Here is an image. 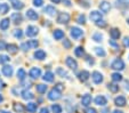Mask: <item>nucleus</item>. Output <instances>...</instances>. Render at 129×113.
I'll return each instance as SVG.
<instances>
[{"label": "nucleus", "instance_id": "nucleus-1", "mask_svg": "<svg viewBox=\"0 0 129 113\" xmlns=\"http://www.w3.org/2000/svg\"><path fill=\"white\" fill-rule=\"evenodd\" d=\"M124 62L122 61L121 58H117V59H114V61L111 63V69L112 70H115V71H122V70L124 69Z\"/></svg>", "mask_w": 129, "mask_h": 113}, {"label": "nucleus", "instance_id": "nucleus-2", "mask_svg": "<svg viewBox=\"0 0 129 113\" xmlns=\"http://www.w3.org/2000/svg\"><path fill=\"white\" fill-rule=\"evenodd\" d=\"M70 34H71V37H72L74 40H78V39H80V38L83 35V31L80 29V27H78V26H73L72 29H71Z\"/></svg>", "mask_w": 129, "mask_h": 113}, {"label": "nucleus", "instance_id": "nucleus-3", "mask_svg": "<svg viewBox=\"0 0 129 113\" xmlns=\"http://www.w3.org/2000/svg\"><path fill=\"white\" fill-rule=\"evenodd\" d=\"M70 22V15L65 12H61L57 16V23L59 24H68Z\"/></svg>", "mask_w": 129, "mask_h": 113}, {"label": "nucleus", "instance_id": "nucleus-4", "mask_svg": "<svg viewBox=\"0 0 129 113\" xmlns=\"http://www.w3.org/2000/svg\"><path fill=\"white\" fill-rule=\"evenodd\" d=\"M91 79H93V81L95 85H101L103 82V80H104V77H103V74L101 72L94 71L91 73Z\"/></svg>", "mask_w": 129, "mask_h": 113}, {"label": "nucleus", "instance_id": "nucleus-5", "mask_svg": "<svg viewBox=\"0 0 129 113\" xmlns=\"http://www.w3.org/2000/svg\"><path fill=\"white\" fill-rule=\"evenodd\" d=\"M61 97H62V93L58 90H56L55 88L51 89L48 94V99H50V101H58Z\"/></svg>", "mask_w": 129, "mask_h": 113}, {"label": "nucleus", "instance_id": "nucleus-6", "mask_svg": "<svg viewBox=\"0 0 129 113\" xmlns=\"http://www.w3.org/2000/svg\"><path fill=\"white\" fill-rule=\"evenodd\" d=\"M39 33V29L37 26H34V25H29V26L26 27V31H25V34L27 35V37H36L37 34Z\"/></svg>", "mask_w": 129, "mask_h": 113}, {"label": "nucleus", "instance_id": "nucleus-7", "mask_svg": "<svg viewBox=\"0 0 129 113\" xmlns=\"http://www.w3.org/2000/svg\"><path fill=\"white\" fill-rule=\"evenodd\" d=\"M65 63H66V66L69 67V69H71V70H77L78 69V63H77V61L73 57H66V59H65Z\"/></svg>", "mask_w": 129, "mask_h": 113}, {"label": "nucleus", "instance_id": "nucleus-8", "mask_svg": "<svg viewBox=\"0 0 129 113\" xmlns=\"http://www.w3.org/2000/svg\"><path fill=\"white\" fill-rule=\"evenodd\" d=\"M100 9L102 13H104V14H107V13L110 12V9H111V4L109 3V1H101L100 3Z\"/></svg>", "mask_w": 129, "mask_h": 113}, {"label": "nucleus", "instance_id": "nucleus-9", "mask_svg": "<svg viewBox=\"0 0 129 113\" xmlns=\"http://www.w3.org/2000/svg\"><path fill=\"white\" fill-rule=\"evenodd\" d=\"M89 17H90V20L93 21L94 23H96V22H98V21L103 20V15L101 14L100 12H97V10H93V12L90 13Z\"/></svg>", "mask_w": 129, "mask_h": 113}, {"label": "nucleus", "instance_id": "nucleus-10", "mask_svg": "<svg viewBox=\"0 0 129 113\" xmlns=\"http://www.w3.org/2000/svg\"><path fill=\"white\" fill-rule=\"evenodd\" d=\"M95 104L96 105H98V106H106V104H107V99H106V97L105 96H103V95H98V96H96V98H95Z\"/></svg>", "mask_w": 129, "mask_h": 113}, {"label": "nucleus", "instance_id": "nucleus-11", "mask_svg": "<svg viewBox=\"0 0 129 113\" xmlns=\"http://www.w3.org/2000/svg\"><path fill=\"white\" fill-rule=\"evenodd\" d=\"M1 72H3V74L5 77L10 78L13 76V73H14V70H13V66H10V65H4L3 69H1Z\"/></svg>", "mask_w": 129, "mask_h": 113}, {"label": "nucleus", "instance_id": "nucleus-12", "mask_svg": "<svg viewBox=\"0 0 129 113\" xmlns=\"http://www.w3.org/2000/svg\"><path fill=\"white\" fill-rule=\"evenodd\" d=\"M29 76L31 77L32 79H38L39 77H41V70H40L39 67H36V66L32 67L29 72Z\"/></svg>", "mask_w": 129, "mask_h": 113}, {"label": "nucleus", "instance_id": "nucleus-13", "mask_svg": "<svg viewBox=\"0 0 129 113\" xmlns=\"http://www.w3.org/2000/svg\"><path fill=\"white\" fill-rule=\"evenodd\" d=\"M91 96L89 95V94H85V95L81 97V105L82 106H86V107H88V106L91 104Z\"/></svg>", "mask_w": 129, "mask_h": 113}, {"label": "nucleus", "instance_id": "nucleus-14", "mask_svg": "<svg viewBox=\"0 0 129 113\" xmlns=\"http://www.w3.org/2000/svg\"><path fill=\"white\" fill-rule=\"evenodd\" d=\"M114 104L117 106H119V107H123V106L127 104L126 97H124V96H118V97H115L114 98Z\"/></svg>", "mask_w": 129, "mask_h": 113}, {"label": "nucleus", "instance_id": "nucleus-15", "mask_svg": "<svg viewBox=\"0 0 129 113\" xmlns=\"http://www.w3.org/2000/svg\"><path fill=\"white\" fill-rule=\"evenodd\" d=\"M9 3L12 4L13 8L16 10H21L24 8V4H23L21 0H9Z\"/></svg>", "mask_w": 129, "mask_h": 113}, {"label": "nucleus", "instance_id": "nucleus-16", "mask_svg": "<svg viewBox=\"0 0 129 113\" xmlns=\"http://www.w3.org/2000/svg\"><path fill=\"white\" fill-rule=\"evenodd\" d=\"M26 17L29 18V20H31V21H37L38 18H39V15H38V13H37L36 10H33V9H27V12H26Z\"/></svg>", "mask_w": 129, "mask_h": 113}, {"label": "nucleus", "instance_id": "nucleus-17", "mask_svg": "<svg viewBox=\"0 0 129 113\" xmlns=\"http://www.w3.org/2000/svg\"><path fill=\"white\" fill-rule=\"evenodd\" d=\"M90 77V73L88 71H86V70H82V71H80V73L78 74V78L79 80H80L81 82H86L89 79Z\"/></svg>", "mask_w": 129, "mask_h": 113}, {"label": "nucleus", "instance_id": "nucleus-18", "mask_svg": "<svg viewBox=\"0 0 129 113\" xmlns=\"http://www.w3.org/2000/svg\"><path fill=\"white\" fill-rule=\"evenodd\" d=\"M10 20H12V22H14L15 24H20V23H22L23 17L20 13H14V14H12V16H10Z\"/></svg>", "mask_w": 129, "mask_h": 113}, {"label": "nucleus", "instance_id": "nucleus-19", "mask_svg": "<svg viewBox=\"0 0 129 113\" xmlns=\"http://www.w3.org/2000/svg\"><path fill=\"white\" fill-rule=\"evenodd\" d=\"M33 56H34V58L38 59V61H42V59L46 58V52H45V50H42V49H38V50H36V52H34Z\"/></svg>", "mask_w": 129, "mask_h": 113}, {"label": "nucleus", "instance_id": "nucleus-20", "mask_svg": "<svg viewBox=\"0 0 129 113\" xmlns=\"http://www.w3.org/2000/svg\"><path fill=\"white\" fill-rule=\"evenodd\" d=\"M6 50H8V52H9V54L15 55V54H17V53H18V46H17V45H15V44H8Z\"/></svg>", "mask_w": 129, "mask_h": 113}, {"label": "nucleus", "instance_id": "nucleus-21", "mask_svg": "<svg viewBox=\"0 0 129 113\" xmlns=\"http://www.w3.org/2000/svg\"><path fill=\"white\" fill-rule=\"evenodd\" d=\"M42 79H44V81H46V82H53L54 79H55V74L51 71H47L46 73L44 74Z\"/></svg>", "mask_w": 129, "mask_h": 113}, {"label": "nucleus", "instance_id": "nucleus-22", "mask_svg": "<svg viewBox=\"0 0 129 113\" xmlns=\"http://www.w3.org/2000/svg\"><path fill=\"white\" fill-rule=\"evenodd\" d=\"M21 96H22V98L25 99V101H30V99H32L34 97L33 93H31L30 90H27V89H25V90H23L22 93H21Z\"/></svg>", "mask_w": 129, "mask_h": 113}, {"label": "nucleus", "instance_id": "nucleus-23", "mask_svg": "<svg viewBox=\"0 0 129 113\" xmlns=\"http://www.w3.org/2000/svg\"><path fill=\"white\" fill-rule=\"evenodd\" d=\"M110 35H111V38H112L113 40H118L120 37H121V33H120L119 29L113 27V29L110 30Z\"/></svg>", "mask_w": 129, "mask_h": 113}, {"label": "nucleus", "instance_id": "nucleus-24", "mask_svg": "<svg viewBox=\"0 0 129 113\" xmlns=\"http://www.w3.org/2000/svg\"><path fill=\"white\" fill-rule=\"evenodd\" d=\"M25 108H26V111L29 113H36L37 108H38V104L33 103V102H30V103H27V105H26Z\"/></svg>", "mask_w": 129, "mask_h": 113}, {"label": "nucleus", "instance_id": "nucleus-25", "mask_svg": "<svg viewBox=\"0 0 129 113\" xmlns=\"http://www.w3.org/2000/svg\"><path fill=\"white\" fill-rule=\"evenodd\" d=\"M44 13L49 16H54V15L56 14V8L54 7V6H46L44 8Z\"/></svg>", "mask_w": 129, "mask_h": 113}, {"label": "nucleus", "instance_id": "nucleus-26", "mask_svg": "<svg viewBox=\"0 0 129 113\" xmlns=\"http://www.w3.org/2000/svg\"><path fill=\"white\" fill-rule=\"evenodd\" d=\"M9 25H10L9 18H4V20L0 22V30H3V31H6L7 29H9Z\"/></svg>", "mask_w": 129, "mask_h": 113}, {"label": "nucleus", "instance_id": "nucleus-27", "mask_svg": "<svg viewBox=\"0 0 129 113\" xmlns=\"http://www.w3.org/2000/svg\"><path fill=\"white\" fill-rule=\"evenodd\" d=\"M13 108H14V111L16 113H24L25 111V107L21 103H14L13 104Z\"/></svg>", "mask_w": 129, "mask_h": 113}, {"label": "nucleus", "instance_id": "nucleus-28", "mask_svg": "<svg viewBox=\"0 0 129 113\" xmlns=\"http://www.w3.org/2000/svg\"><path fill=\"white\" fill-rule=\"evenodd\" d=\"M53 37L55 38V40H61L64 38V31H62V30L57 29L55 30V31L53 32Z\"/></svg>", "mask_w": 129, "mask_h": 113}, {"label": "nucleus", "instance_id": "nucleus-29", "mask_svg": "<svg viewBox=\"0 0 129 113\" xmlns=\"http://www.w3.org/2000/svg\"><path fill=\"white\" fill-rule=\"evenodd\" d=\"M17 78H18V80H21V81H23V80H25V78H26V72H25L24 69H18L17 70Z\"/></svg>", "mask_w": 129, "mask_h": 113}, {"label": "nucleus", "instance_id": "nucleus-30", "mask_svg": "<svg viewBox=\"0 0 129 113\" xmlns=\"http://www.w3.org/2000/svg\"><path fill=\"white\" fill-rule=\"evenodd\" d=\"M107 89H109L111 93H113V94H115V93H118L119 91V86H118L117 84H109L107 85Z\"/></svg>", "mask_w": 129, "mask_h": 113}, {"label": "nucleus", "instance_id": "nucleus-31", "mask_svg": "<svg viewBox=\"0 0 129 113\" xmlns=\"http://www.w3.org/2000/svg\"><path fill=\"white\" fill-rule=\"evenodd\" d=\"M74 55H76L77 57H82L83 55H85V49H83V47H81V46L77 47L76 49H74Z\"/></svg>", "mask_w": 129, "mask_h": 113}, {"label": "nucleus", "instance_id": "nucleus-32", "mask_svg": "<svg viewBox=\"0 0 129 113\" xmlns=\"http://www.w3.org/2000/svg\"><path fill=\"white\" fill-rule=\"evenodd\" d=\"M111 79H112V81H114V82H120L122 80V76L119 72H114V73L111 74Z\"/></svg>", "mask_w": 129, "mask_h": 113}, {"label": "nucleus", "instance_id": "nucleus-33", "mask_svg": "<svg viewBox=\"0 0 129 113\" xmlns=\"http://www.w3.org/2000/svg\"><path fill=\"white\" fill-rule=\"evenodd\" d=\"M91 38H93V40L95 42H102L103 41V34L101 32H95Z\"/></svg>", "mask_w": 129, "mask_h": 113}, {"label": "nucleus", "instance_id": "nucleus-34", "mask_svg": "<svg viewBox=\"0 0 129 113\" xmlns=\"http://www.w3.org/2000/svg\"><path fill=\"white\" fill-rule=\"evenodd\" d=\"M56 73L58 74L61 78H65V79H70L69 78V74H68V72L66 71H64L62 67H57V70H56Z\"/></svg>", "mask_w": 129, "mask_h": 113}, {"label": "nucleus", "instance_id": "nucleus-35", "mask_svg": "<svg viewBox=\"0 0 129 113\" xmlns=\"http://www.w3.org/2000/svg\"><path fill=\"white\" fill-rule=\"evenodd\" d=\"M95 53H96V55L100 56V57H105L106 56V52H105L104 48H102V47H96Z\"/></svg>", "mask_w": 129, "mask_h": 113}, {"label": "nucleus", "instance_id": "nucleus-36", "mask_svg": "<svg viewBox=\"0 0 129 113\" xmlns=\"http://www.w3.org/2000/svg\"><path fill=\"white\" fill-rule=\"evenodd\" d=\"M8 10H9V6H8L7 4H5V3L0 4V14L5 15V14L8 13Z\"/></svg>", "mask_w": 129, "mask_h": 113}, {"label": "nucleus", "instance_id": "nucleus-37", "mask_svg": "<svg viewBox=\"0 0 129 113\" xmlns=\"http://www.w3.org/2000/svg\"><path fill=\"white\" fill-rule=\"evenodd\" d=\"M36 88H37V91H38L39 94H45L47 91V86H46V85H44V84L37 85Z\"/></svg>", "mask_w": 129, "mask_h": 113}, {"label": "nucleus", "instance_id": "nucleus-38", "mask_svg": "<svg viewBox=\"0 0 129 113\" xmlns=\"http://www.w3.org/2000/svg\"><path fill=\"white\" fill-rule=\"evenodd\" d=\"M26 42H27V45H29L30 49H34V48H37V47L39 46V42H38V40H34V39L27 40Z\"/></svg>", "mask_w": 129, "mask_h": 113}, {"label": "nucleus", "instance_id": "nucleus-39", "mask_svg": "<svg viewBox=\"0 0 129 113\" xmlns=\"http://www.w3.org/2000/svg\"><path fill=\"white\" fill-rule=\"evenodd\" d=\"M51 111H53V113H62V106L59 104H53Z\"/></svg>", "mask_w": 129, "mask_h": 113}, {"label": "nucleus", "instance_id": "nucleus-40", "mask_svg": "<svg viewBox=\"0 0 129 113\" xmlns=\"http://www.w3.org/2000/svg\"><path fill=\"white\" fill-rule=\"evenodd\" d=\"M10 61L8 55H0V64H6Z\"/></svg>", "mask_w": 129, "mask_h": 113}, {"label": "nucleus", "instance_id": "nucleus-41", "mask_svg": "<svg viewBox=\"0 0 129 113\" xmlns=\"http://www.w3.org/2000/svg\"><path fill=\"white\" fill-rule=\"evenodd\" d=\"M77 22L79 24H86V16L83 14H80L78 16V18H77Z\"/></svg>", "mask_w": 129, "mask_h": 113}, {"label": "nucleus", "instance_id": "nucleus-42", "mask_svg": "<svg viewBox=\"0 0 129 113\" xmlns=\"http://www.w3.org/2000/svg\"><path fill=\"white\" fill-rule=\"evenodd\" d=\"M14 37L17 38V39H21V38L23 37L22 30H21V29H16V30H15V31H14Z\"/></svg>", "mask_w": 129, "mask_h": 113}, {"label": "nucleus", "instance_id": "nucleus-43", "mask_svg": "<svg viewBox=\"0 0 129 113\" xmlns=\"http://www.w3.org/2000/svg\"><path fill=\"white\" fill-rule=\"evenodd\" d=\"M95 24H96V26H98V27H101V29H103V27H105V26L107 25V23L105 22L104 20H101V21H98V22H96Z\"/></svg>", "mask_w": 129, "mask_h": 113}, {"label": "nucleus", "instance_id": "nucleus-44", "mask_svg": "<svg viewBox=\"0 0 129 113\" xmlns=\"http://www.w3.org/2000/svg\"><path fill=\"white\" fill-rule=\"evenodd\" d=\"M63 46H64V48H65V49H70L71 46H72V44H71V41L69 39H64Z\"/></svg>", "mask_w": 129, "mask_h": 113}, {"label": "nucleus", "instance_id": "nucleus-45", "mask_svg": "<svg viewBox=\"0 0 129 113\" xmlns=\"http://www.w3.org/2000/svg\"><path fill=\"white\" fill-rule=\"evenodd\" d=\"M42 5H44V0H33L34 7H41Z\"/></svg>", "mask_w": 129, "mask_h": 113}, {"label": "nucleus", "instance_id": "nucleus-46", "mask_svg": "<svg viewBox=\"0 0 129 113\" xmlns=\"http://www.w3.org/2000/svg\"><path fill=\"white\" fill-rule=\"evenodd\" d=\"M21 48H22L24 52H27V50H30V47H29V45H27V42L25 41V42H23L22 45H21Z\"/></svg>", "mask_w": 129, "mask_h": 113}, {"label": "nucleus", "instance_id": "nucleus-47", "mask_svg": "<svg viewBox=\"0 0 129 113\" xmlns=\"http://www.w3.org/2000/svg\"><path fill=\"white\" fill-rule=\"evenodd\" d=\"M7 48V44L4 40H0V50H6Z\"/></svg>", "mask_w": 129, "mask_h": 113}, {"label": "nucleus", "instance_id": "nucleus-48", "mask_svg": "<svg viewBox=\"0 0 129 113\" xmlns=\"http://www.w3.org/2000/svg\"><path fill=\"white\" fill-rule=\"evenodd\" d=\"M54 88L56 89V90H58V91H61V93H62V91H63V89H64V86L62 84H56V86L54 87Z\"/></svg>", "mask_w": 129, "mask_h": 113}, {"label": "nucleus", "instance_id": "nucleus-49", "mask_svg": "<svg viewBox=\"0 0 129 113\" xmlns=\"http://www.w3.org/2000/svg\"><path fill=\"white\" fill-rule=\"evenodd\" d=\"M109 45L110 46H112V47H114V48H118V47H119V45L117 44V42H115V40H110L109 41Z\"/></svg>", "mask_w": 129, "mask_h": 113}, {"label": "nucleus", "instance_id": "nucleus-50", "mask_svg": "<svg viewBox=\"0 0 129 113\" xmlns=\"http://www.w3.org/2000/svg\"><path fill=\"white\" fill-rule=\"evenodd\" d=\"M118 3L122 6H129V0H118Z\"/></svg>", "mask_w": 129, "mask_h": 113}, {"label": "nucleus", "instance_id": "nucleus-51", "mask_svg": "<svg viewBox=\"0 0 129 113\" xmlns=\"http://www.w3.org/2000/svg\"><path fill=\"white\" fill-rule=\"evenodd\" d=\"M86 61L88 62V64H89V65H94V64H95V61L93 59V57H89V56H88L87 58H86Z\"/></svg>", "mask_w": 129, "mask_h": 113}, {"label": "nucleus", "instance_id": "nucleus-52", "mask_svg": "<svg viewBox=\"0 0 129 113\" xmlns=\"http://www.w3.org/2000/svg\"><path fill=\"white\" fill-rule=\"evenodd\" d=\"M86 113H97V111H96V108H94V107H87Z\"/></svg>", "mask_w": 129, "mask_h": 113}, {"label": "nucleus", "instance_id": "nucleus-53", "mask_svg": "<svg viewBox=\"0 0 129 113\" xmlns=\"http://www.w3.org/2000/svg\"><path fill=\"white\" fill-rule=\"evenodd\" d=\"M123 45L129 48V37H124L123 38Z\"/></svg>", "mask_w": 129, "mask_h": 113}, {"label": "nucleus", "instance_id": "nucleus-54", "mask_svg": "<svg viewBox=\"0 0 129 113\" xmlns=\"http://www.w3.org/2000/svg\"><path fill=\"white\" fill-rule=\"evenodd\" d=\"M79 4H80V6H83L85 8H88V7H89V5H88L86 1H83V0H79Z\"/></svg>", "mask_w": 129, "mask_h": 113}, {"label": "nucleus", "instance_id": "nucleus-55", "mask_svg": "<svg viewBox=\"0 0 129 113\" xmlns=\"http://www.w3.org/2000/svg\"><path fill=\"white\" fill-rule=\"evenodd\" d=\"M63 1V4L66 6V7H71V1L70 0H62Z\"/></svg>", "mask_w": 129, "mask_h": 113}, {"label": "nucleus", "instance_id": "nucleus-56", "mask_svg": "<svg viewBox=\"0 0 129 113\" xmlns=\"http://www.w3.org/2000/svg\"><path fill=\"white\" fill-rule=\"evenodd\" d=\"M124 88H126V90L129 91V80H126V81H124Z\"/></svg>", "mask_w": 129, "mask_h": 113}, {"label": "nucleus", "instance_id": "nucleus-57", "mask_svg": "<svg viewBox=\"0 0 129 113\" xmlns=\"http://www.w3.org/2000/svg\"><path fill=\"white\" fill-rule=\"evenodd\" d=\"M40 113H49V110L47 107H42L41 110H40Z\"/></svg>", "mask_w": 129, "mask_h": 113}, {"label": "nucleus", "instance_id": "nucleus-58", "mask_svg": "<svg viewBox=\"0 0 129 113\" xmlns=\"http://www.w3.org/2000/svg\"><path fill=\"white\" fill-rule=\"evenodd\" d=\"M50 1H51L53 4H59V3L62 1V0H50Z\"/></svg>", "mask_w": 129, "mask_h": 113}, {"label": "nucleus", "instance_id": "nucleus-59", "mask_svg": "<svg viewBox=\"0 0 129 113\" xmlns=\"http://www.w3.org/2000/svg\"><path fill=\"white\" fill-rule=\"evenodd\" d=\"M109 112H110V110H109V108H104V110H103L101 113H109Z\"/></svg>", "mask_w": 129, "mask_h": 113}, {"label": "nucleus", "instance_id": "nucleus-60", "mask_svg": "<svg viewBox=\"0 0 129 113\" xmlns=\"http://www.w3.org/2000/svg\"><path fill=\"white\" fill-rule=\"evenodd\" d=\"M3 102H4V97H3V95L0 94V103H3Z\"/></svg>", "mask_w": 129, "mask_h": 113}, {"label": "nucleus", "instance_id": "nucleus-61", "mask_svg": "<svg viewBox=\"0 0 129 113\" xmlns=\"http://www.w3.org/2000/svg\"><path fill=\"white\" fill-rule=\"evenodd\" d=\"M113 113H123V112L120 111V110H115V111H113Z\"/></svg>", "mask_w": 129, "mask_h": 113}, {"label": "nucleus", "instance_id": "nucleus-62", "mask_svg": "<svg viewBox=\"0 0 129 113\" xmlns=\"http://www.w3.org/2000/svg\"><path fill=\"white\" fill-rule=\"evenodd\" d=\"M3 87H4V82H3V81H1V80H0V89L3 88Z\"/></svg>", "mask_w": 129, "mask_h": 113}, {"label": "nucleus", "instance_id": "nucleus-63", "mask_svg": "<svg viewBox=\"0 0 129 113\" xmlns=\"http://www.w3.org/2000/svg\"><path fill=\"white\" fill-rule=\"evenodd\" d=\"M0 113H9V112H7V111H4V110H0Z\"/></svg>", "mask_w": 129, "mask_h": 113}, {"label": "nucleus", "instance_id": "nucleus-64", "mask_svg": "<svg viewBox=\"0 0 129 113\" xmlns=\"http://www.w3.org/2000/svg\"><path fill=\"white\" fill-rule=\"evenodd\" d=\"M127 22H128V24H129V18H128V21H127Z\"/></svg>", "mask_w": 129, "mask_h": 113}]
</instances>
